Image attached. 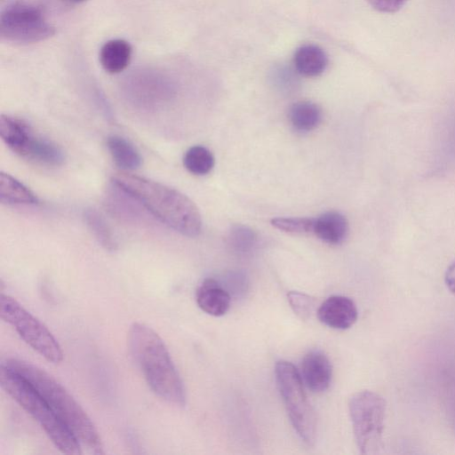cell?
<instances>
[{
  "label": "cell",
  "instance_id": "e0dca14e",
  "mask_svg": "<svg viewBox=\"0 0 455 455\" xmlns=\"http://www.w3.org/2000/svg\"><path fill=\"white\" fill-rule=\"evenodd\" d=\"M23 157L46 166H60L65 156L63 151L52 141L37 136H33L29 141Z\"/></svg>",
  "mask_w": 455,
  "mask_h": 455
},
{
  "label": "cell",
  "instance_id": "f1b7e54d",
  "mask_svg": "<svg viewBox=\"0 0 455 455\" xmlns=\"http://www.w3.org/2000/svg\"><path fill=\"white\" fill-rule=\"evenodd\" d=\"M65 1H67L68 3H72V4H80V3H83V2H84L86 0H65Z\"/></svg>",
  "mask_w": 455,
  "mask_h": 455
},
{
  "label": "cell",
  "instance_id": "ba28073f",
  "mask_svg": "<svg viewBox=\"0 0 455 455\" xmlns=\"http://www.w3.org/2000/svg\"><path fill=\"white\" fill-rule=\"evenodd\" d=\"M3 38L19 44L44 41L55 33L42 9L27 2H17L4 8L0 16Z\"/></svg>",
  "mask_w": 455,
  "mask_h": 455
},
{
  "label": "cell",
  "instance_id": "83f0119b",
  "mask_svg": "<svg viewBox=\"0 0 455 455\" xmlns=\"http://www.w3.org/2000/svg\"><path fill=\"white\" fill-rule=\"evenodd\" d=\"M449 406L451 410V414L452 418V421L455 427V380L451 383L449 391Z\"/></svg>",
  "mask_w": 455,
  "mask_h": 455
},
{
  "label": "cell",
  "instance_id": "d4e9b609",
  "mask_svg": "<svg viewBox=\"0 0 455 455\" xmlns=\"http://www.w3.org/2000/svg\"><path fill=\"white\" fill-rule=\"evenodd\" d=\"M254 233L243 226L235 227L231 231V241L235 248L239 250H247L254 243Z\"/></svg>",
  "mask_w": 455,
  "mask_h": 455
},
{
  "label": "cell",
  "instance_id": "30bf717a",
  "mask_svg": "<svg viewBox=\"0 0 455 455\" xmlns=\"http://www.w3.org/2000/svg\"><path fill=\"white\" fill-rule=\"evenodd\" d=\"M129 87L135 98L145 101H158L172 96V84L169 79L155 70H140L134 74Z\"/></svg>",
  "mask_w": 455,
  "mask_h": 455
},
{
  "label": "cell",
  "instance_id": "8fae6325",
  "mask_svg": "<svg viewBox=\"0 0 455 455\" xmlns=\"http://www.w3.org/2000/svg\"><path fill=\"white\" fill-rule=\"evenodd\" d=\"M332 369L327 355L321 350L307 352L301 363V379L313 392L325 391L331 380Z\"/></svg>",
  "mask_w": 455,
  "mask_h": 455
},
{
  "label": "cell",
  "instance_id": "2e32d148",
  "mask_svg": "<svg viewBox=\"0 0 455 455\" xmlns=\"http://www.w3.org/2000/svg\"><path fill=\"white\" fill-rule=\"evenodd\" d=\"M131 57L132 47L123 39L108 41L100 52V64L110 74H117L124 70L130 63Z\"/></svg>",
  "mask_w": 455,
  "mask_h": 455
},
{
  "label": "cell",
  "instance_id": "cb8c5ba5",
  "mask_svg": "<svg viewBox=\"0 0 455 455\" xmlns=\"http://www.w3.org/2000/svg\"><path fill=\"white\" fill-rule=\"evenodd\" d=\"M287 297L294 313L301 319L306 320L311 315L315 307L313 298L299 291H290Z\"/></svg>",
  "mask_w": 455,
  "mask_h": 455
},
{
  "label": "cell",
  "instance_id": "5b68a950",
  "mask_svg": "<svg viewBox=\"0 0 455 455\" xmlns=\"http://www.w3.org/2000/svg\"><path fill=\"white\" fill-rule=\"evenodd\" d=\"M276 385L292 427L299 438L308 446L314 445L317 435V421L295 366L279 361L275 367Z\"/></svg>",
  "mask_w": 455,
  "mask_h": 455
},
{
  "label": "cell",
  "instance_id": "484cf974",
  "mask_svg": "<svg viewBox=\"0 0 455 455\" xmlns=\"http://www.w3.org/2000/svg\"><path fill=\"white\" fill-rule=\"evenodd\" d=\"M375 10L392 13L399 11L408 0H366Z\"/></svg>",
  "mask_w": 455,
  "mask_h": 455
},
{
  "label": "cell",
  "instance_id": "5bb4252c",
  "mask_svg": "<svg viewBox=\"0 0 455 455\" xmlns=\"http://www.w3.org/2000/svg\"><path fill=\"white\" fill-rule=\"evenodd\" d=\"M293 64L299 74L307 77L321 75L326 68L328 58L324 51L315 44L299 46L293 56Z\"/></svg>",
  "mask_w": 455,
  "mask_h": 455
},
{
  "label": "cell",
  "instance_id": "52a82bcc",
  "mask_svg": "<svg viewBox=\"0 0 455 455\" xmlns=\"http://www.w3.org/2000/svg\"><path fill=\"white\" fill-rule=\"evenodd\" d=\"M0 316L12 326L31 348L48 362L59 363L62 361V349L49 329L16 299L4 293L0 297Z\"/></svg>",
  "mask_w": 455,
  "mask_h": 455
},
{
  "label": "cell",
  "instance_id": "6da1fadb",
  "mask_svg": "<svg viewBox=\"0 0 455 455\" xmlns=\"http://www.w3.org/2000/svg\"><path fill=\"white\" fill-rule=\"evenodd\" d=\"M112 182L176 232L189 237L200 234L202 219L198 208L181 192L124 172L115 173Z\"/></svg>",
  "mask_w": 455,
  "mask_h": 455
},
{
  "label": "cell",
  "instance_id": "ac0fdd59",
  "mask_svg": "<svg viewBox=\"0 0 455 455\" xmlns=\"http://www.w3.org/2000/svg\"><path fill=\"white\" fill-rule=\"evenodd\" d=\"M107 147L114 163L124 171L137 169L141 164V156L137 149L125 139L112 135L107 140Z\"/></svg>",
  "mask_w": 455,
  "mask_h": 455
},
{
  "label": "cell",
  "instance_id": "603a6c76",
  "mask_svg": "<svg viewBox=\"0 0 455 455\" xmlns=\"http://www.w3.org/2000/svg\"><path fill=\"white\" fill-rule=\"evenodd\" d=\"M315 218H275L271 224L275 228L291 234H313Z\"/></svg>",
  "mask_w": 455,
  "mask_h": 455
},
{
  "label": "cell",
  "instance_id": "277c9868",
  "mask_svg": "<svg viewBox=\"0 0 455 455\" xmlns=\"http://www.w3.org/2000/svg\"><path fill=\"white\" fill-rule=\"evenodd\" d=\"M0 385L39 424L60 452L68 455L83 453L79 443L42 395L25 378L3 363L0 366Z\"/></svg>",
  "mask_w": 455,
  "mask_h": 455
},
{
  "label": "cell",
  "instance_id": "4316f807",
  "mask_svg": "<svg viewBox=\"0 0 455 455\" xmlns=\"http://www.w3.org/2000/svg\"><path fill=\"white\" fill-rule=\"evenodd\" d=\"M444 281L447 288L455 295V260L447 267Z\"/></svg>",
  "mask_w": 455,
  "mask_h": 455
},
{
  "label": "cell",
  "instance_id": "7c38bea8",
  "mask_svg": "<svg viewBox=\"0 0 455 455\" xmlns=\"http://www.w3.org/2000/svg\"><path fill=\"white\" fill-rule=\"evenodd\" d=\"M196 300L198 307L206 314L221 316L228 311L231 297L217 280L206 278L196 290Z\"/></svg>",
  "mask_w": 455,
  "mask_h": 455
},
{
  "label": "cell",
  "instance_id": "8992f818",
  "mask_svg": "<svg viewBox=\"0 0 455 455\" xmlns=\"http://www.w3.org/2000/svg\"><path fill=\"white\" fill-rule=\"evenodd\" d=\"M349 415L357 447L362 454L374 455L382 447L386 402L379 394L363 390L348 403Z\"/></svg>",
  "mask_w": 455,
  "mask_h": 455
},
{
  "label": "cell",
  "instance_id": "d6986e66",
  "mask_svg": "<svg viewBox=\"0 0 455 455\" xmlns=\"http://www.w3.org/2000/svg\"><path fill=\"white\" fill-rule=\"evenodd\" d=\"M0 199L6 204H36L38 199L24 184L8 173L0 174Z\"/></svg>",
  "mask_w": 455,
  "mask_h": 455
},
{
  "label": "cell",
  "instance_id": "3957f363",
  "mask_svg": "<svg viewBox=\"0 0 455 455\" xmlns=\"http://www.w3.org/2000/svg\"><path fill=\"white\" fill-rule=\"evenodd\" d=\"M131 354L152 391L175 406L186 404L181 378L161 337L149 326L133 323L128 333Z\"/></svg>",
  "mask_w": 455,
  "mask_h": 455
},
{
  "label": "cell",
  "instance_id": "9a60e30c",
  "mask_svg": "<svg viewBox=\"0 0 455 455\" xmlns=\"http://www.w3.org/2000/svg\"><path fill=\"white\" fill-rule=\"evenodd\" d=\"M0 135L9 148L22 156L33 133L30 127L22 120L2 115Z\"/></svg>",
  "mask_w": 455,
  "mask_h": 455
},
{
  "label": "cell",
  "instance_id": "44dd1931",
  "mask_svg": "<svg viewBox=\"0 0 455 455\" xmlns=\"http://www.w3.org/2000/svg\"><path fill=\"white\" fill-rule=\"evenodd\" d=\"M183 164L189 172L195 175H205L214 166V156L207 148L197 145L187 150Z\"/></svg>",
  "mask_w": 455,
  "mask_h": 455
},
{
  "label": "cell",
  "instance_id": "ffe728a7",
  "mask_svg": "<svg viewBox=\"0 0 455 455\" xmlns=\"http://www.w3.org/2000/svg\"><path fill=\"white\" fill-rule=\"evenodd\" d=\"M288 116L295 130L306 132L319 125L322 112L320 108L311 101H299L290 108Z\"/></svg>",
  "mask_w": 455,
  "mask_h": 455
},
{
  "label": "cell",
  "instance_id": "9c48e42d",
  "mask_svg": "<svg viewBox=\"0 0 455 455\" xmlns=\"http://www.w3.org/2000/svg\"><path fill=\"white\" fill-rule=\"evenodd\" d=\"M317 315L320 322L326 326L337 330H346L356 322L358 311L350 298L333 295L322 303Z\"/></svg>",
  "mask_w": 455,
  "mask_h": 455
},
{
  "label": "cell",
  "instance_id": "4fadbf2b",
  "mask_svg": "<svg viewBox=\"0 0 455 455\" xmlns=\"http://www.w3.org/2000/svg\"><path fill=\"white\" fill-rule=\"evenodd\" d=\"M347 233V220L338 212H327L315 218L313 234L326 243L339 244Z\"/></svg>",
  "mask_w": 455,
  "mask_h": 455
},
{
  "label": "cell",
  "instance_id": "7402d4cb",
  "mask_svg": "<svg viewBox=\"0 0 455 455\" xmlns=\"http://www.w3.org/2000/svg\"><path fill=\"white\" fill-rule=\"evenodd\" d=\"M85 221L99 243L108 251H114L116 247V240L105 220L95 210H86Z\"/></svg>",
  "mask_w": 455,
  "mask_h": 455
},
{
  "label": "cell",
  "instance_id": "7a4b0ae2",
  "mask_svg": "<svg viewBox=\"0 0 455 455\" xmlns=\"http://www.w3.org/2000/svg\"><path fill=\"white\" fill-rule=\"evenodd\" d=\"M25 378L45 399L66 425L82 450L103 454V443L95 425L71 394L50 373L28 362L9 358L2 362Z\"/></svg>",
  "mask_w": 455,
  "mask_h": 455
}]
</instances>
